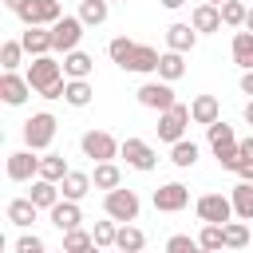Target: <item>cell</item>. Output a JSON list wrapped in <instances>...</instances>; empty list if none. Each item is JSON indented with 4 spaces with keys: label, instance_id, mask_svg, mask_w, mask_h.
<instances>
[{
    "label": "cell",
    "instance_id": "cell-7",
    "mask_svg": "<svg viewBox=\"0 0 253 253\" xmlns=\"http://www.w3.org/2000/svg\"><path fill=\"white\" fill-rule=\"evenodd\" d=\"M59 79H67V75H63V63H55L51 55H40V59L28 63V83H32L36 95H43V91H47L51 83H59Z\"/></svg>",
    "mask_w": 253,
    "mask_h": 253
},
{
    "label": "cell",
    "instance_id": "cell-53",
    "mask_svg": "<svg viewBox=\"0 0 253 253\" xmlns=\"http://www.w3.org/2000/svg\"><path fill=\"white\" fill-rule=\"evenodd\" d=\"M202 253H206V249H202Z\"/></svg>",
    "mask_w": 253,
    "mask_h": 253
},
{
    "label": "cell",
    "instance_id": "cell-12",
    "mask_svg": "<svg viewBox=\"0 0 253 253\" xmlns=\"http://www.w3.org/2000/svg\"><path fill=\"white\" fill-rule=\"evenodd\" d=\"M154 210L158 213H178V210H186L190 206V190L182 186V182H166V186H158L154 190Z\"/></svg>",
    "mask_w": 253,
    "mask_h": 253
},
{
    "label": "cell",
    "instance_id": "cell-39",
    "mask_svg": "<svg viewBox=\"0 0 253 253\" xmlns=\"http://www.w3.org/2000/svg\"><path fill=\"white\" fill-rule=\"evenodd\" d=\"M91 237H95V245L99 249H111L115 245V237H119V221H95V229H91Z\"/></svg>",
    "mask_w": 253,
    "mask_h": 253
},
{
    "label": "cell",
    "instance_id": "cell-19",
    "mask_svg": "<svg viewBox=\"0 0 253 253\" xmlns=\"http://www.w3.org/2000/svg\"><path fill=\"white\" fill-rule=\"evenodd\" d=\"M158 59H162V51H158V47H150V43H138V47H134V55H130V63H126L123 71H138V75H158Z\"/></svg>",
    "mask_w": 253,
    "mask_h": 253
},
{
    "label": "cell",
    "instance_id": "cell-18",
    "mask_svg": "<svg viewBox=\"0 0 253 253\" xmlns=\"http://www.w3.org/2000/svg\"><path fill=\"white\" fill-rule=\"evenodd\" d=\"M194 43H198L194 24H170V28H166V51L186 55V51H194Z\"/></svg>",
    "mask_w": 253,
    "mask_h": 253
},
{
    "label": "cell",
    "instance_id": "cell-36",
    "mask_svg": "<svg viewBox=\"0 0 253 253\" xmlns=\"http://www.w3.org/2000/svg\"><path fill=\"white\" fill-rule=\"evenodd\" d=\"M245 16H249V8L241 0H225L221 4V24L225 28H245Z\"/></svg>",
    "mask_w": 253,
    "mask_h": 253
},
{
    "label": "cell",
    "instance_id": "cell-16",
    "mask_svg": "<svg viewBox=\"0 0 253 253\" xmlns=\"http://www.w3.org/2000/svg\"><path fill=\"white\" fill-rule=\"evenodd\" d=\"M47 217H51V225L59 229V233H71V229H83L79 221H83V210H79V202H59L55 210H47Z\"/></svg>",
    "mask_w": 253,
    "mask_h": 253
},
{
    "label": "cell",
    "instance_id": "cell-28",
    "mask_svg": "<svg viewBox=\"0 0 253 253\" xmlns=\"http://www.w3.org/2000/svg\"><path fill=\"white\" fill-rule=\"evenodd\" d=\"M182 75H186V55L162 51V59H158V79H162V83H178Z\"/></svg>",
    "mask_w": 253,
    "mask_h": 253
},
{
    "label": "cell",
    "instance_id": "cell-15",
    "mask_svg": "<svg viewBox=\"0 0 253 253\" xmlns=\"http://www.w3.org/2000/svg\"><path fill=\"white\" fill-rule=\"evenodd\" d=\"M20 43H24V51H28L32 59H40V55H51V51H55L51 28H24V32H20Z\"/></svg>",
    "mask_w": 253,
    "mask_h": 253
},
{
    "label": "cell",
    "instance_id": "cell-49",
    "mask_svg": "<svg viewBox=\"0 0 253 253\" xmlns=\"http://www.w3.org/2000/svg\"><path fill=\"white\" fill-rule=\"evenodd\" d=\"M202 4H213V8H221V4H225V0H202Z\"/></svg>",
    "mask_w": 253,
    "mask_h": 253
},
{
    "label": "cell",
    "instance_id": "cell-3",
    "mask_svg": "<svg viewBox=\"0 0 253 253\" xmlns=\"http://www.w3.org/2000/svg\"><path fill=\"white\" fill-rule=\"evenodd\" d=\"M79 150H83L87 158H95V166H99V162H115V158L123 154V142H119L115 134H107V130H87V134L79 138Z\"/></svg>",
    "mask_w": 253,
    "mask_h": 253
},
{
    "label": "cell",
    "instance_id": "cell-35",
    "mask_svg": "<svg viewBox=\"0 0 253 253\" xmlns=\"http://www.w3.org/2000/svg\"><path fill=\"white\" fill-rule=\"evenodd\" d=\"M24 55H28V51H24L20 40H4V43H0V67H4V71H16V67L24 63Z\"/></svg>",
    "mask_w": 253,
    "mask_h": 253
},
{
    "label": "cell",
    "instance_id": "cell-47",
    "mask_svg": "<svg viewBox=\"0 0 253 253\" xmlns=\"http://www.w3.org/2000/svg\"><path fill=\"white\" fill-rule=\"evenodd\" d=\"M182 4H186V0H162V8H170V12H178Z\"/></svg>",
    "mask_w": 253,
    "mask_h": 253
},
{
    "label": "cell",
    "instance_id": "cell-23",
    "mask_svg": "<svg viewBox=\"0 0 253 253\" xmlns=\"http://www.w3.org/2000/svg\"><path fill=\"white\" fill-rule=\"evenodd\" d=\"M91 186L111 194V190H119V186H123V170H119L115 162H99V166L91 170Z\"/></svg>",
    "mask_w": 253,
    "mask_h": 253
},
{
    "label": "cell",
    "instance_id": "cell-30",
    "mask_svg": "<svg viewBox=\"0 0 253 253\" xmlns=\"http://www.w3.org/2000/svg\"><path fill=\"white\" fill-rule=\"evenodd\" d=\"M67 174H71V166L63 162V154H43V158H40V178H43V182H55V186H59Z\"/></svg>",
    "mask_w": 253,
    "mask_h": 253
},
{
    "label": "cell",
    "instance_id": "cell-14",
    "mask_svg": "<svg viewBox=\"0 0 253 253\" xmlns=\"http://www.w3.org/2000/svg\"><path fill=\"white\" fill-rule=\"evenodd\" d=\"M28 95H32L28 75H16V71H4V75H0V99H4L8 107H24Z\"/></svg>",
    "mask_w": 253,
    "mask_h": 253
},
{
    "label": "cell",
    "instance_id": "cell-38",
    "mask_svg": "<svg viewBox=\"0 0 253 253\" xmlns=\"http://www.w3.org/2000/svg\"><path fill=\"white\" fill-rule=\"evenodd\" d=\"M225 249H245L249 245V225L245 221H225Z\"/></svg>",
    "mask_w": 253,
    "mask_h": 253
},
{
    "label": "cell",
    "instance_id": "cell-21",
    "mask_svg": "<svg viewBox=\"0 0 253 253\" xmlns=\"http://www.w3.org/2000/svg\"><path fill=\"white\" fill-rule=\"evenodd\" d=\"M59 194H63L67 202H83V198L91 194V174H83V170H71V174L59 182Z\"/></svg>",
    "mask_w": 253,
    "mask_h": 253
},
{
    "label": "cell",
    "instance_id": "cell-8",
    "mask_svg": "<svg viewBox=\"0 0 253 253\" xmlns=\"http://www.w3.org/2000/svg\"><path fill=\"white\" fill-rule=\"evenodd\" d=\"M20 20H24V28H55L63 20V8H59V0H28Z\"/></svg>",
    "mask_w": 253,
    "mask_h": 253
},
{
    "label": "cell",
    "instance_id": "cell-48",
    "mask_svg": "<svg viewBox=\"0 0 253 253\" xmlns=\"http://www.w3.org/2000/svg\"><path fill=\"white\" fill-rule=\"evenodd\" d=\"M245 32H253V8H249V16H245Z\"/></svg>",
    "mask_w": 253,
    "mask_h": 253
},
{
    "label": "cell",
    "instance_id": "cell-24",
    "mask_svg": "<svg viewBox=\"0 0 253 253\" xmlns=\"http://www.w3.org/2000/svg\"><path fill=\"white\" fill-rule=\"evenodd\" d=\"M28 198H32L40 210H55V206L63 202V198H59V186H55V182H43V178H36V182H32Z\"/></svg>",
    "mask_w": 253,
    "mask_h": 253
},
{
    "label": "cell",
    "instance_id": "cell-20",
    "mask_svg": "<svg viewBox=\"0 0 253 253\" xmlns=\"http://www.w3.org/2000/svg\"><path fill=\"white\" fill-rule=\"evenodd\" d=\"M190 24H194V32H198V36L221 32V8H213V4H198V8L190 12Z\"/></svg>",
    "mask_w": 253,
    "mask_h": 253
},
{
    "label": "cell",
    "instance_id": "cell-17",
    "mask_svg": "<svg viewBox=\"0 0 253 253\" xmlns=\"http://www.w3.org/2000/svg\"><path fill=\"white\" fill-rule=\"evenodd\" d=\"M190 119H194L198 126L221 123V103H217V95H198V99L190 103Z\"/></svg>",
    "mask_w": 253,
    "mask_h": 253
},
{
    "label": "cell",
    "instance_id": "cell-1",
    "mask_svg": "<svg viewBox=\"0 0 253 253\" xmlns=\"http://www.w3.org/2000/svg\"><path fill=\"white\" fill-rule=\"evenodd\" d=\"M206 138H210V150H213V158H217L221 170H237V166H241V138L233 134L229 123L206 126Z\"/></svg>",
    "mask_w": 253,
    "mask_h": 253
},
{
    "label": "cell",
    "instance_id": "cell-10",
    "mask_svg": "<svg viewBox=\"0 0 253 253\" xmlns=\"http://www.w3.org/2000/svg\"><path fill=\"white\" fill-rule=\"evenodd\" d=\"M83 20L79 16H63L55 28H51V40H55V51H63V55H71V51H79V40H83Z\"/></svg>",
    "mask_w": 253,
    "mask_h": 253
},
{
    "label": "cell",
    "instance_id": "cell-50",
    "mask_svg": "<svg viewBox=\"0 0 253 253\" xmlns=\"http://www.w3.org/2000/svg\"><path fill=\"white\" fill-rule=\"evenodd\" d=\"M83 253H99V245H91V249H83Z\"/></svg>",
    "mask_w": 253,
    "mask_h": 253
},
{
    "label": "cell",
    "instance_id": "cell-13",
    "mask_svg": "<svg viewBox=\"0 0 253 253\" xmlns=\"http://www.w3.org/2000/svg\"><path fill=\"white\" fill-rule=\"evenodd\" d=\"M8 178L12 182H36L40 178V158H36V150H12L8 154Z\"/></svg>",
    "mask_w": 253,
    "mask_h": 253
},
{
    "label": "cell",
    "instance_id": "cell-42",
    "mask_svg": "<svg viewBox=\"0 0 253 253\" xmlns=\"http://www.w3.org/2000/svg\"><path fill=\"white\" fill-rule=\"evenodd\" d=\"M233 174H237V182H249V186H253V162H241Z\"/></svg>",
    "mask_w": 253,
    "mask_h": 253
},
{
    "label": "cell",
    "instance_id": "cell-25",
    "mask_svg": "<svg viewBox=\"0 0 253 253\" xmlns=\"http://www.w3.org/2000/svg\"><path fill=\"white\" fill-rule=\"evenodd\" d=\"M36 213H40V206H36L32 198H12V202H8V221L20 225V229H28V225L36 221Z\"/></svg>",
    "mask_w": 253,
    "mask_h": 253
},
{
    "label": "cell",
    "instance_id": "cell-27",
    "mask_svg": "<svg viewBox=\"0 0 253 253\" xmlns=\"http://www.w3.org/2000/svg\"><path fill=\"white\" fill-rule=\"evenodd\" d=\"M91 71H95V59H91L87 51L63 55V75H67V79H91Z\"/></svg>",
    "mask_w": 253,
    "mask_h": 253
},
{
    "label": "cell",
    "instance_id": "cell-46",
    "mask_svg": "<svg viewBox=\"0 0 253 253\" xmlns=\"http://www.w3.org/2000/svg\"><path fill=\"white\" fill-rule=\"evenodd\" d=\"M241 115H245V123H249V126H253V99H249V103H245V107H241Z\"/></svg>",
    "mask_w": 253,
    "mask_h": 253
},
{
    "label": "cell",
    "instance_id": "cell-6",
    "mask_svg": "<svg viewBox=\"0 0 253 253\" xmlns=\"http://www.w3.org/2000/svg\"><path fill=\"white\" fill-rule=\"evenodd\" d=\"M194 210H198V217H202L206 225H225V221H233V202H229V194H202V198L194 202Z\"/></svg>",
    "mask_w": 253,
    "mask_h": 253
},
{
    "label": "cell",
    "instance_id": "cell-4",
    "mask_svg": "<svg viewBox=\"0 0 253 253\" xmlns=\"http://www.w3.org/2000/svg\"><path fill=\"white\" fill-rule=\"evenodd\" d=\"M55 115L51 111H36L28 123H24V142H28V150H47L51 146V138H55Z\"/></svg>",
    "mask_w": 253,
    "mask_h": 253
},
{
    "label": "cell",
    "instance_id": "cell-26",
    "mask_svg": "<svg viewBox=\"0 0 253 253\" xmlns=\"http://www.w3.org/2000/svg\"><path fill=\"white\" fill-rule=\"evenodd\" d=\"M229 51H233V63L241 71H253V32H245V28L233 32V47Z\"/></svg>",
    "mask_w": 253,
    "mask_h": 253
},
{
    "label": "cell",
    "instance_id": "cell-2",
    "mask_svg": "<svg viewBox=\"0 0 253 253\" xmlns=\"http://www.w3.org/2000/svg\"><path fill=\"white\" fill-rule=\"evenodd\" d=\"M138 210H142V202H138L134 190H123V186H119V190L103 194V213H107L111 221H119V225H134Z\"/></svg>",
    "mask_w": 253,
    "mask_h": 253
},
{
    "label": "cell",
    "instance_id": "cell-45",
    "mask_svg": "<svg viewBox=\"0 0 253 253\" xmlns=\"http://www.w3.org/2000/svg\"><path fill=\"white\" fill-rule=\"evenodd\" d=\"M4 8H8V12H16V16H20V12H24V8H28V0H4Z\"/></svg>",
    "mask_w": 253,
    "mask_h": 253
},
{
    "label": "cell",
    "instance_id": "cell-29",
    "mask_svg": "<svg viewBox=\"0 0 253 253\" xmlns=\"http://www.w3.org/2000/svg\"><path fill=\"white\" fill-rule=\"evenodd\" d=\"M107 16H111V0H79V20L87 28L107 24Z\"/></svg>",
    "mask_w": 253,
    "mask_h": 253
},
{
    "label": "cell",
    "instance_id": "cell-43",
    "mask_svg": "<svg viewBox=\"0 0 253 253\" xmlns=\"http://www.w3.org/2000/svg\"><path fill=\"white\" fill-rule=\"evenodd\" d=\"M241 162H253V134L241 138Z\"/></svg>",
    "mask_w": 253,
    "mask_h": 253
},
{
    "label": "cell",
    "instance_id": "cell-22",
    "mask_svg": "<svg viewBox=\"0 0 253 253\" xmlns=\"http://www.w3.org/2000/svg\"><path fill=\"white\" fill-rule=\"evenodd\" d=\"M229 202H233V217L237 221H253V186L249 182H237L229 190Z\"/></svg>",
    "mask_w": 253,
    "mask_h": 253
},
{
    "label": "cell",
    "instance_id": "cell-37",
    "mask_svg": "<svg viewBox=\"0 0 253 253\" xmlns=\"http://www.w3.org/2000/svg\"><path fill=\"white\" fill-rule=\"evenodd\" d=\"M198 245H202L206 253H217V249H225V229H221V225H202V233H198Z\"/></svg>",
    "mask_w": 253,
    "mask_h": 253
},
{
    "label": "cell",
    "instance_id": "cell-33",
    "mask_svg": "<svg viewBox=\"0 0 253 253\" xmlns=\"http://www.w3.org/2000/svg\"><path fill=\"white\" fill-rule=\"evenodd\" d=\"M198 154H202V150H198V142H190V138H182V142L170 146V162H174L178 170H190V166L198 162Z\"/></svg>",
    "mask_w": 253,
    "mask_h": 253
},
{
    "label": "cell",
    "instance_id": "cell-32",
    "mask_svg": "<svg viewBox=\"0 0 253 253\" xmlns=\"http://www.w3.org/2000/svg\"><path fill=\"white\" fill-rule=\"evenodd\" d=\"M91 99H95L91 79H67V95H63V103H67V107H87Z\"/></svg>",
    "mask_w": 253,
    "mask_h": 253
},
{
    "label": "cell",
    "instance_id": "cell-41",
    "mask_svg": "<svg viewBox=\"0 0 253 253\" xmlns=\"http://www.w3.org/2000/svg\"><path fill=\"white\" fill-rule=\"evenodd\" d=\"M166 253H202V245H198V237H190V233H174V237L166 241Z\"/></svg>",
    "mask_w": 253,
    "mask_h": 253
},
{
    "label": "cell",
    "instance_id": "cell-9",
    "mask_svg": "<svg viewBox=\"0 0 253 253\" xmlns=\"http://www.w3.org/2000/svg\"><path fill=\"white\" fill-rule=\"evenodd\" d=\"M134 99H138L142 107L158 111V115H162V111H170V107L178 103V99H174V87H170V83H162V79H146V83L134 91Z\"/></svg>",
    "mask_w": 253,
    "mask_h": 253
},
{
    "label": "cell",
    "instance_id": "cell-34",
    "mask_svg": "<svg viewBox=\"0 0 253 253\" xmlns=\"http://www.w3.org/2000/svg\"><path fill=\"white\" fill-rule=\"evenodd\" d=\"M134 47H138V43H134L130 36H115V40L107 43V55H111V63L126 67V63H130V55H134Z\"/></svg>",
    "mask_w": 253,
    "mask_h": 253
},
{
    "label": "cell",
    "instance_id": "cell-5",
    "mask_svg": "<svg viewBox=\"0 0 253 253\" xmlns=\"http://www.w3.org/2000/svg\"><path fill=\"white\" fill-rule=\"evenodd\" d=\"M190 123H194V119H190V107H186V103H174L170 111L158 115V138L174 146V142L186 138V126H190Z\"/></svg>",
    "mask_w": 253,
    "mask_h": 253
},
{
    "label": "cell",
    "instance_id": "cell-44",
    "mask_svg": "<svg viewBox=\"0 0 253 253\" xmlns=\"http://www.w3.org/2000/svg\"><path fill=\"white\" fill-rule=\"evenodd\" d=\"M241 95L253 99V71H241Z\"/></svg>",
    "mask_w": 253,
    "mask_h": 253
},
{
    "label": "cell",
    "instance_id": "cell-11",
    "mask_svg": "<svg viewBox=\"0 0 253 253\" xmlns=\"http://www.w3.org/2000/svg\"><path fill=\"white\" fill-rule=\"evenodd\" d=\"M123 158H126V166H130V170H138V174H150V170L158 166L154 146H150V142H142V138H123Z\"/></svg>",
    "mask_w": 253,
    "mask_h": 253
},
{
    "label": "cell",
    "instance_id": "cell-40",
    "mask_svg": "<svg viewBox=\"0 0 253 253\" xmlns=\"http://www.w3.org/2000/svg\"><path fill=\"white\" fill-rule=\"evenodd\" d=\"M95 245V237L87 233V229H71V233H63V249L67 253H83V249H91Z\"/></svg>",
    "mask_w": 253,
    "mask_h": 253
},
{
    "label": "cell",
    "instance_id": "cell-31",
    "mask_svg": "<svg viewBox=\"0 0 253 253\" xmlns=\"http://www.w3.org/2000/svg\"><path fill=\"white\" fill-rule=\"evenodd\" d=\"M142 245H146V233L138 225H119V237H115L119 253H142Z\"/></svg>",
    "mask_w": 253,
    "mask_h": 253
},
{
    "label": "cell",
    "instance_id": "cell-52",
    "mask_svg": "<svg viewBox=\"0 0 253 253\" xmlns=\"http://www.w3.org/2000/svg\"><path fill=\"white\" fill-rule=\"evenodd\" d=\"M40 253H47V249H40Z\"/></svg>",
    "mask_w": 253,
    "mask_h": 253
},
{
    "label": "cell",
    "instance_id": "cell-51",
    "mask_svg": "<svg viewBox=\"0 0 253 253\" xmlns=\"http://www.w3.org/2000/svg\"><path fill=\"white\" fill-rule=\"evenodd\" d=\"M59 253H67V249H59Z\"/></svg>",
    "mask_w": 253,
    "mask_h": 253
}]
</instances>
